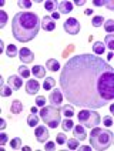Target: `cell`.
Returning a JSON list of instances; mask_svg holds the SVG:
<instances>
[{
  "label": "cell",
  "instance_id": "6da1fadb",
  "mask_svg": "<svg viewBox=\"0 0 114 151\" xmlns=\"http://www.w3.org/2000/svg\"><path fill=\"white\" fill-rule=\"evenodd\" d=\"M60 88L73 106L101 109L114 99V68L96 54L73 56L61 70Z\"/></svg>",
  "mask_w": 114,
  "mask_h": 151
},
{
  "label": "cell",
  "instance_id": "7a4b0ae2",
  "mask_svg": "<svg viewBox=\"0 0 114 151\" xmlns=\"http://www.w3.org/2000/svg\"><path fill=\"white\" fill-rule=\"evenodd\" d=\"M40 19L32 12H19L12 20L13 37L20 43L32 42L40 30Z\"/></svg>",
  "mask_w": 114,
  "mask_h": 151
},
{
  "label": "cell",
  "instance_id": "3957f363",
  "mask_svg": "<svg viewBox=\"0 0 114 151\" xmlns=\"http://www.w3.org/2000/svg\"><path fill=\"white\" fill-rule=\"evenodd\" d=\"M113 133L110 130H104V128H98L94 127L91 130V134H90V144L94 150H107L111 147L113 144Z\"/></svg>",
  "mask_w": 114,
  "mask_h": 151
},
{
  "label": "cell",
  "instance_id": "277c9868",
  "mask_svg": "<svg viewBox=\"0 0 114 151\" xmlns=\"http://www.w3.org/2000/svg\"><path fill=\"white\" fill-rule=\"evenodd\" d=\"M40 118L49 128H56L60 124V121H61V114H60L58 109H56V107L44 106L40 110Z\"/></svg>",
  "mask_w": 114,
  "mask_h": 151
},
{
  "label": "cell",
  "instance_id": "5b68a950",
  "mask_svg": "<svg viewBox=\"0 0 114 151\" xmlns=\"http://www.w3.org/2000/svg\"><path fill=\"white\" fill-rule=\"evenodd\" d=\"M77 118H79V121H80V124L84 127H87V128H94V127H97L100 123H101V117H100V114H98L97 111H94V110H82L79 114H77Z\"/></svg>",
  "mask_w": 114,
  "mask_h": 151
},
{
  "label": "cell",
  "instance_id": "8992f818",
  "mask_svg": "<svg viewBox=\"0 0 114 151\" xmlns=\"http://www.w3.org/2000/svg\"><path fill=\"white\" fill-rule=\"evenodd\" d=\"M63 29H64L66 33L69 34H79L80 33V29H82V26L79 23V20L76 19V17H70V19H67L64 22V24H63Z\"/></svg>",
  "mask_w": 114,
  "mask_h": 151
},
{
  "label": "cell",
  "instance_id": "52a82bcc",
  "mask_svg": "<svg viewBox=\"0 0 114 151\" xmlns=\"http://www.w3.org/2000/svg\"><path fill=\"white\" fill-rule=\"evenodd\" d=\"M49 101H50V106H53L56 109H60L61 103H63V93H61V90H58V88L51 90V93L49 96Z\"/></svg>",
  "mask_w": 114,
  "mask_h": 151
},
{
  "label": "cell",
  "instance_id": "ba28073f",
  "mask_svg": "<svg viewBox=\"0 0 114 151\" xmlns=\"http://www.w3.org/2000/svg\"><path fill=\"white\" fill-rule=\"evenodd\" d=\"M19 57H20V60H22V63L29 64V63H33V60H34V54L32 53L30 49H27V47H22V49L19 50Z\"/></svg>",
  "mask_w": 114,
  "mask_h": 151
},
{
  "label": "cell",
  "instance_id": "9c48e42d",
  "mask_svg": "<svg viewBox=\"0 0 114 151\" xmlns=\"http://www.w3.org/2000/svg\"><path fill=\"white\" fill-rule=\"evenodd\" d=\"M34 134H36V138H37V141H40V143H46L47 140H49V130H47V127L46 126H37L36 127V131H34Z\"/></svg>",
  "mask_w": 114,
  "mask_h": 151
},
{
  "label": "cell",
  "instance_id": "30bf717a",
  "mask_svg": "<svg viewBox=\"0 0 114 151\" xmlns=\"http://www.w3.org/2000/svg\"><path fill=\"white\" fill-rule=\"evenodd\" d=\"M40 26H41V29L46 30V32H53L56 29V20H53L51 16H44L41 19Z\"/></svg>",
  "mask_w": 114,
  "mask_h": 151
},
{
  "label": "cell",
  "instance_id": "8fae6325",
  "mask_svg": "<svg viewBox=\"0 0 114 151\" xmlns=\"http://www.w3.org/2000/svg\"><path fill=\"white\" fill-rule=\"evenodd\" d=\"M7 86H10L13 88V91H17L23 86V78L20 76H10L7 80Z\"/></svg>",
  "mask_w": 114,
  "mask_h": 151
},
{
  "label": "cell",
  "instance_id": "7c38bea8",
  "mask_svg": "<svg viewBox=\"0 0 114 151\" xmlns=\"http://www.w3.org/2000/svg\"><path fill=\"white\" fill-rule=\"evenodd\" d=\"M57 7H58V13L61 14H69L71 10H73V3L69 1V0H61L57 3Z\"/></svg>",
  "mask_w": 114,
  "mask_h": 151
},
{
  "label": "cell",
  "instance_id": "4fadbf2b",
  "mask_svg": "<svg viewBox=\"0 0 114 151\" xmlns=\"http://www.w3.org/2000/svg\"><path fill=\"white\" fill-rule=\"evenodd\" d=\"M39 90H40V84H39L37 80H29L26 83V91H27V94L34 96V94L39 93Z\"/></svg>",
  "mask_w": 114,
  "mask_h": 151
},
{
  "label": "cell",
  "instance_id": "5bb4252c",
  "mask_svg": "<svg viewBox=\"0 0 114 151\" xmlns=\"http://www.w3.org/2000/svg\"><path fill=\"white\" fill-rule=\"evenodd\" d=\"M73 134H74V138H77L79 141H83V140H86V127L82 126V124H79V126H74L73 127Z\"/></svg>",
  "mask_w": 114,
  "mask_h": 151
},
{
  "label": "cell",
  "instance_id": "9a60e30c",
  "mask_svg": "<svg viewBox=\"0 0 114 151\" xmlns=\"http://www.w3.org/2000/svg\"><path fill=\"white\" fill-rule=\"evenodd\" d=\"M32 74L36 78H43V77H46V68L43 66H34L32 68Z\"/></svg>",
  "mask_w": 114,
  "mask_h": 151
},
{
  "label": "cell",
  "instance_id": "2e32d148",
  "mask_svg": "<svg viewBox=\"0 0 114 151\" xmlns=\"http://www.w3.org/2000/svg\"><path fill=\"white\" fill-rule=\"evenodd\" d=\"M23 111V104L22 101L14 100L12 103V107H10V114H20Z\"/></svg>",
  "mask_w": 114,
  "mask_h": 151
},
{
  "label": "cell",
  "instance_id": "e0dca14e",
  "mask_svg": "<svg viewBox=\"0 0 114 151\" xmlns=\"http://www.w3.org/2000/svg\"><path fill=\"white\" fill-rule=\"evenodd\" d=\"M46 68H47L49 71H58V70H60V63H58L56 59H50V60H47V63H46Z\"/></svg>",
  "mask_w": 114,
  "mask_h": 151
},
{
  "label": "cell",
  "instance_id": "ac0fdd59",
  "mask_svg": "<svg viewBox=\"0 0 114 151\" xmlns=\"http://www.w3.org/2000/svg\"><path fill=\"white\" fill-rule=\"evenodd\" d=\"M106 50V46H104V43L103 42H96L93 44V51L96 53V56H100V54H103Z\"/></svg>",
  "mask_w": 114,
  "mask_h": 151
},
{
  "label": "cell",
  "instance_id": "d6986e66",
  "mask_svg": "<svg viewBox=\"0 0 114 151\" xmlns=\"http://www.w3.org/2000/svg\"><path fill=\"white\" fill-rule=\"evenodd\" d=\"M61 114L63 116H66L67 118H71L74 116V109H73V106H63L61 107Z\"/></svg>",
  "mask_w": 114,
  "mask_h": 151
},
{
  "label": "cell",
  "instance_id": "ffe728a7",
  "mask_svg": "<svg viewBox=\"0 0 114 151\" xmlns=\"http://www.w3.org/2000/svg\"><path fill=\"white\" fill-rule=\"evenodd\" d=\"M6 56L7 57H16L17 54H19V50H17V47L14 46V44H10V46H7L6 47Z\"/></svg>",
  "mask_w": 114,
  "mask_h": 151
},
{
  "label": "cell",
  "instance_id": "44dd1931",
  "mask_svg": "<svg viewBox=\"0 0 114 151\" xmlns=\"http://www.w3.org/2000/svg\"><path fill=\"white\" fill-rule=\"evenodd\" d=\"M39 117H37V114H34V113H30L29 114V117H27V124L30 127H37V124H39Z\"/></svg>",
  "mask_w": 114,
  "mask_h": 151
},
{
  "label": "cell",
  "instance_id": "7402d4cb",
  "mask_svg": "<svg viewBox=\"0 0 114 151\" xmlns=\"http://www.w3.org/2000/svg\"><path fill=\"white\" fill-rule=\"evenodd\" d=\"M94 6H107L108 10H114V3L113 1H106V0H94L93 1Z\"/></svg>",
  "mask_w": 114,
  "mask_h": 151
},
{
  "label": "cell",
  "instance_id": "603a6c76",
  "mask_svg": "<svg viewBox=\"0 0 114 151\" xmlns=\"http://www.w3.org/2000/svg\"><path fill=\"white\" fill-rule=\"evenodd\" d=\"M12 93H13V88L10 86H6V84L1 86V88H0V96L1 97H10Z\"/></svg>",
  "mask_w": 114,
  "mask_h": 151
},
{
  "label": "cell",
  "instance_id": "cb8c5ba5",
  "mask_svg": "<svg viewBox=\"0 0 114 151\" xmlns=\"http://www.w3.org/2000/svg\"><path fill=\"white\" fill-rule=\"evenodd\" d=\"M54 86H56L54 78H53V77H46V80H44V83H43V88H44V90H51Z\"/></svg>",
  "mask_w": 114,
  "mask_h": 151
},
{
  "label": "cell",
  "instance_id": "d4e9b609",
  "mask_svg": "<svg viewBox=\"0 0 114 151\" xmlns=\"http://www.w3.org/2000/svg\"><path fill=\"white\" fill-rule=\"evenodd\" d=\"M61 127H63V130H64V131H70V130H73L74 123L71 121V118H66V120L61 121Z\"/></svg>",
  "mask_w": 114,
  "mask_h": 151
},
{
  "label": "cell",
  "instance_id": "484cf974",
  "mask_svg": "<svg viewBox=\"0 0 114 151\" xmlns=\"http://www.w3.org/2000/svg\"><path fill=\"white\" fill-rule=\"evenodd\" d=\"M104 42H106L104 43V46H107L110 50L113 51L114 50V36L113 34H107L106 39H104Z\"/></svg>",
  "mask_w": 114,
  "mask_h": 151
},
{
  "label": "cell",
  "instance_id": "4316f807",
  "mask_svg": "<svg viewBox=\"0 0 114 151\" xmlns=\"http://www.w3.org/2000/svg\"><path fill=\"white\" fill-rule=\"evenodd\" d=\"M30 74H32V71L26 67V66H20V67H19V76H20V77H23V78H29Z\"/></svg>",
  "mask_w": 114,
  "mask_h": 151
},
{
  "label": "cell",
  "instance_id": "83f0119b",
  "mask_svg": "<svg viewBox=\"0 0 114 151\" xmlns=\"http://www.w3.org/2000/svg\"><path fill=\"white\" fill-rule=\"evenodd\" d=\"M56 7H57V3L56 1H53V0H47V1H44V9L47 10V12H56Z\"/></svg>",
  "mask_w": 114,
  "mask_h": 151
},
{
  "label": "cell",
  "instance_id": "f1b7e54d",
  "mask_svg": "<svg viewBox=\"0 0 114 151\" xmlns=\"http://www.w3.org/2000/svg\"><path fill=\"white\" fill-rule=\"evenodd\" d=\"M10 147H12L13 150H20V148H22V138H20V137L13 138V140L10 141Z\"/></svg>",
  "mask_w": 114,
  "mask_h": 151
},
{
  "label": "cell",
  "instance_id": "f546056e",
  "mask_svg": "<svg viewBox=\"0 0 114 151\" xmlns=\"http://www.w3.org/2000/svg\"><path fill=\"white\" fill-rule=\"evenodd\" d=\"M66 144H67L69 150H76V148H79V140H77V138H70V140L66 141Z\"/></svg>",
  "mask_w": 114,
  "mask_h": 151
},
{
  "label": "cell",
  "instance_id": "4dcf8cb0",
  "mask_svg": "<svg viewBox=\"0 0 114 151\" xmlns=\"http://www.w3.org/2000/svg\"><path fill=\"white\" fill-rule=\"evenodd\" d=\"M104 30L108 34H111L114 32V20H107L104 22Z\"/></svg>",
  "mask_w": 114,
  "mask_h": 151
},
{
  "label": "cell",
  "instance_id": "1f68e13d",
  "mask_svg": "<svg viewBox=\"0 0 114 151\" xmlns=\"http://www.w3.org/2000/svg\"><path fill=\"white\" fill-rule=\"evenodd\" d=\"M91 23L94 27H100V26L104 24V17L103 16H94V19L91 20Z\"/></svg>",
  "mask_w": 114,
  "mask_h": 151
},
{
  "label": "cell",
  "instance_id": "d6a6232c",
  "mask_svg": "<svg viewBox=\"0 0 114 151\" xmlns=\"http://www.w3.org/2000/svg\"><path fill=\"white\" fill-rule=\"evenodd\" d=\"M6 23H7V13L4 10H1L0 12V29H3Z\"/></svg>",
  "mask_w": 114,
  "mask_h": 151
},
{
  "label": "cell",
  "instance_id": "836d02e7",
  "mask_svg": "<svg viewBox=\"0 0 114 151\" xmlns=\"http://www.w3.org/2000/svg\"><path fill=\"white\" fill-rule=\"evenodd\" d=\"M17 4H19V7H23V9H29L32 7V1H29V0H19L17 1Z\"/></svg>",
  "mask_w": 114,
  "mask_h": 151
},
{
  "label": "cell",
  "instance_id": "e575fe53",
  "mask_svg": "<svg viewBox=\"0 0 114 151\" xmlns=\"http://www.w3.org/2000/svg\"><path fill=\"white\" fill-rule=\"evenodd\" d=\"M36 106H37V107H44V106H46V97L37 96V99H36Z\"/></svg>",
  "mask_w": 114,
  "mask_h": 151
},
{
  "label": "cell",
  "instance_id": "d590c367",
  "mask_svg": "<svg viewBox=\"0 0 114 151\" xmlns=\"http://www.w3.org/2000/svg\"><path fill=\"white\" fill-rule=\"evenodd\" d=\"M56 141H57V144H66V141H67V137H66V134L60 133V134H57Z\"/></svg>",
  "mask_w": 114,
  "mask_h": 151
},
{
  "label": "cell",
  "instance_id": "8d00e7d4",
  "mask_svg": "<svg viewBox=\"0 0 114 151\" xmlns=\"http://www.w3.org/2000/svg\"><path fill=\"white\" fill-rule=\"evenodd\" d=\"M103 124H104L106 127L113 126V118H111V116H106V117H103Z\"/></svg>",
  "mask_w": 114,
  "mask_h": 151
},
{
  "label": "cell",
  "instance_id": "74e56055",
  "mask_svg": "<svg viewBox=\"0 0 114 151\" xmlns=\"http://www.w3.org/2000/svg\"><path fill=\"white\" fill-rule=\"evenodd\" d=\"M54 148H56V143H53V141H46V144H44V150L53 151Z\"/></svg>",
  "mask_w": 114,
  "mask_h": 151
},
{
  "label": "cell",
  "instance_id": "f35d334b",
  "mask_svg": "<svg viewBox=\"0 0 114 151\" xmlns=\"http://www.w3.org/2000/svg\"><path fill=\"white\" fill-rule=\"evenodd\" d=\"M7 140H9V137L6 133H0V145H6Z\"/></svg>",
  "mask_w": 114,
  "mask_h": 151
},
{
  "label": "cell",
  "instance_id": "ab89813d",
  "mask_svg": "<svg viewBox=\"0 0 114 151\" xmlns=\"http://www.w3.org/2000/svg\"><path fill=\"white\" fill-rule=\"evenodd\" d=\"M4 128H6V120L0 118V130H4Z\"/></svg>",
  "mask_w": 114,
  "mask_h": 151
},
{
  "label": "cell",
  "instance_id": "60d3db41",
  "mask_svg": "<svg viewBox=\"0 0 114 151\" xmlns=\"http://www.w3.org/2000/svg\"><path fill=\"white\" fill-rule=\"evenodd\" d=\"M51 19H53V20H58V19H60V13L53 12V13H51Z\"/></svg>",
  "mask_w": 114,
  "mask_h": 151
},
{
  "label": "cell",
  "instance_id": "b9f144b4",
  "mask_svg": "<svg viewBox=\"0 0 114 151\" xmlns=\"http://www.w3.org/2000/svg\"><path fill=\"white\" fill-rule=\"evenodd\" d=\"M84 3H86L84 0H76V3H74V4H76V6H84Z\"/></svg>",
  "mask_w": 114,
  "mask_h": 151
},
{
  "label": "cell",
  "instance_id": "7bdbcfd3",
  "mask_svg": "<svg viewBox=\"0 0 114 151\" xmlns=\"http://www.w3.org/2000/svg\"><path fill=\"white\" fill-rule=\"evenodd\" d=\"M84 14H86V16H90V14H93V9H86V10H84Z\"/></svg>",
  "mask_w": 114,
  "mask_h": 151
},
{
  "label": "cell",
  "instance_id": "ee69618b",
  "mask_svg": "<svg viewBox=\"0 0 114 151\" xmlns=\"http://www.w3.org/2000/svg\"><path fill=\"white\" fill-rule=\"evenodd\" d=\"M80 150H82V151H89V150H91V147H87V145H83V147H80Z\"/></svg>",
  "mask_w": 114,
  "mask_h": 151
},
{
  "label": "cell",
  "instance_id": "f6af8a7d",
  "mask_svg": "<svg viewBox=\"0 0 114 151\" xmlns=\"http://www.w3.org/2000/svg\"><path fill=\"white\" fill-rule=\"evenodd\" d=\"M0 46H1V49H3V50L6 51V46H4V42H3V40H0Z\"/></svg>",
  "mask_w": 114,
  "mask_h": 151
},
{
  "label": "cell",
  "instance_id": "bcb514c9",
  "mask_svg": "<svg viewBox=\"0 0 114 151\" xmlns=\"http://www.w3.org/2000/svg\"><path fill=\"white\" fill-rule=\"evenodd\" d=\"M30 113H34V114H37V109H36V107H32V109H30Z\"/></svg>",
  "mask_w": 114,
  "mask_h": 151
},
{
  "label": "cell",
  "instance_id": "7dc6e473",
  "mask_svg": "<svg viewBox=\"0 0 114 151\" xmlns=\"http://www.w3.org/2000/svg\"><path fill=\"white\" fill-rule=\"evenodd\" d=\"M113 59V53H108V54H107V60H111Z\"/></svg>",
  "mask_w": 114,
  "mask_h": 151
}]
</instances>
